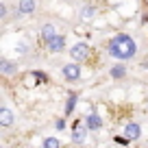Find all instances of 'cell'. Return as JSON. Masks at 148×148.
Masks as SVG:
<instances>
[{
	"instance_id": "1",
	"label": "cell",
	"mask_w": 148,
	"mask_h": 148,
	"mask_svg": "<svg viewBox=\"0 0 148 148\" xmlns=\"http://www.w3.org/2000/svg\"><path fill=\"white\" fill-rule=\"evenodd\" d=\"M135 50H137V46H135V42L129 35H118L109 44V55L120 59V61H126L131 57H135Z\"/></svg>"
},
{
	"instance_id": "2",
	"label": "cell",
	"mask_w": 148,
	"mask_h": 148,
	"mask_svg": "<svg viewBox=\"0 0 148 148\" xmlns=\"http://www.w3.org/2000/svg\"><path fill=\"white\" fill-rule=\"evenodd\" d=\"M70 55H72L74 61H85L89 57V46H87V44H76V46H72Z\"/></svg>"
},
{
	"instance_id": "3",
	"label": "cell",
	"mask_w": 148,
	"mask_h": 148,
	"mask_svg": "<svg viewBox=\"0 0 148 148\" xmlns=\"http://www.w3.org/2000/svg\"><path fill=\"white\" fill-rule=\"evenodd\" d=\"M63 76H65L68 81H76V79L81 76V68H79L76 63H65V65H63Z\"/></svg>"
},
{
	"instance_id": "4",
	"label": "cell",
	"mask_w": 148,
	"mask_h": 148,
	"mask_svg": "<svg viewBox=\"0 0 148 148\" xmlns=\"http://www.w3.org/2000/svg\"><path fill=\"white\" fill-rule=\"evenodd\" d=\"M139 135H142L139 124H137V122H129V124H126V129H124V137H129L131 142H133V139H139Z\"/></svg>"
},
{
	"instance_id": "5",
	"label": "cell",
	"mask_w": 148,
	"mask_h": 148,
	"mask_svg": "<svg viewBox=\"0 0 148 148\" xmlns=\"http://www.w3.org/2000/svg\"><path fill=\"white\" fill-rule=\"evenodd\" d=\"M35 11V0H20L18 5V15H28Z\"/></svg>"
},
{
	"instance_id": "6",
	"label": "cell",
	"mask_w": 148,
	"mask_h": 148,
	"mask_svg": "<svg viewBox=\"0 0 148 148\" xmlns=\"http://www.w3.org/2000/svg\"><path fill=\"white\" fill-rule=\"evenodd\" d=\"M55 37H57V28L52 26V24H46V26L42 28V39L48 44V42H52Z\"/></svg>"
},
{
	"instance_id": "7",
	"label": "cell",
	"mask_w": 148,
	"mask_h": 148,
	"mask_svg": "<svg viewBox=\"0 0 148 148\" xmlns=\"http://www.w3.org/2000/svg\"><path fill=\"white\" fill-rule=\"evenodd\" d=\"M48 48H50L52 52H61V50L65 48V39H63L61 35H57L52 42H48Z\"/></svg>"
},
{
	"instance_id": "8",
	"label": "cell",
	"mask_w": 148,
	"mask_h": 148,
	"mask_svg": "<svg viewBox=\"0 0 148 148\" xmlns=\"http://www.w3.org/2000/svg\"><path fill=\"white\" fill-rule=\"evenodd\" d=\"M100 126H102L100 116H98V113H89V116H87V129L96 131V129H100Z\"/></svg>"
},
{
	"instance_id": "9",
	"label": "cell",
	"mask_w": 148,
	"mask_h": 148,
	"mask_svg": "<svg viewBox=\"0 0 148 148\" xmlns=\"http://www.w3.org/2000/svg\"><path fill=\"white\" fill-rule=\"evenodd\" d=\"M0 124L2 126H11L13 124V113L9 109H0Z\"/></svg>"
},
{
	"instance_id": "10",
	"label": "cell",
	"mask_w": 148,
	"mask_h": 148,
	"mask_svg": "<svg viewBox=\"0 0 148 148\" xmlns=\"http://www.w3.org/2000/svg\"><path fill=\"white\" fill-rule=\"evenodd\" d=\"M111 76H113V79H122V76H126V68L122 63L113 65V68H111Z\"/></svg>"
},
{
	"instance_id": "11",
	"label": "cell",
	"mask_w": 148,
	"mask_h": 148,
	"mask_svg": "<svg viewBox=\"0 0 148 148\" xmlns=\"http://www.w3.org/2000/svg\"><path fill=\"white\" fill-rule=\"evenodd\" d=\"M0 72H2V74H13L15 72V65L11 63V61L2 59V61H0Z\"/></svg>"
},
{
	"instance_id": "12",
	"label": "cell",
	"mask_w": 148,
	"mask_h": 148,
	"mask_svg": "<svg viewBox=\"0 0 148 148\" xmlns=\"http://www.w3.org/2000/svg\"><path fill=\"white\" fill-rule=\"evenodd\" d=\"M74 107H76V94H70V96H68V102H65V113H68V116L74 111Z\"/></svg>"
},
{
	"instance_id": "13",
	"label": "cell",
	"mask_w": 148,
	"mask_h": 148,
	"mask_svg": "<svg viewBox=\"0 0 148 148\" xmlns=\"http://www.w3.org/2000/svg\"><path fill=\"white\" fill-rule=\"evenodd\" d=\"M94 13H96V9H94L92 5H89V7H83V9H81V18H83V20H92V18H94Z\"/></svg>"
},
{
	"instance_id": "14",
	"label": "cell",
	"mask_w": 148,
	"mask_h": 148,
	"mask_svg": "<svg viewBox=\"0 0 148 148\" xmlns=\"http://www.w3.org/2000/svg\"><path fill=\"white\" fill-rule=\"evenodd\" d=\"M44 148H61V144L57 137H46L44 139Z\"/></svg>"
},
{
	"instance_id": "15",
	"label": "cell",
	"mask_w": 148,
	"mask_h": 148,
	"mask_svg": "<svg viewBox=\"0 0 148 148\" xmlns=\"http://www.w3.org/2000/svg\"><path fill=\"white\" fill-rule=\"evenodd\" d=\"M85 135H87V131H74V133H72V142L74 144H81L85 139Z\"/></svg>"
},
{
	"instance_id": "16",
	"label": "cell",
	"mask_w": 148,
	"mask_h": 148,
	"mask_svg": "<svg viewBox=\"0 0 148 148\" xmlns=\"http://www.w3.org/2000/svg\"><path fill=\"white\" fill-rule=\"evenodd\" d=\"M33 76H35V81H39V83H46V74L44 72H33Z\"/></svg>"
},
{
	"instance_id": "17",
	"label": "cell",
	"mask_w": 148,
	"mask_h": 148,
	"mask_svg": "<svg viewBox=\"0 0 148 148\" xmlns=\"http://www.w3.org/2000/svg\"><path fill=\"white\" fill-rule=\"evenodd\" d=\"M129 142H131L129 137H116V144H122V146H126Z\"/></svg>"
},
{
	"instance_id": "18",
	"label": "cell",
	"mask_w": 148,
	"mask_h": 148,
	"mask_svg": "<svg viewBox=\"0 0 148 148\" xmlns=\"http://www.w3.org/2000/svg\"><path fill=\"white\" fill-rule=\"evenodd\" d=\"M0 18H7V5H0Z\"/></svg>"
},
{
	"instance_id": "19",
	"label": "cell",
	"mask_w": 148,
	"mask_h": 148,
	"mask_svg": "<svg viewBox=\"0 0 148 148\" xmlns=\"http://www.w3.org/2000/svg\"><path fill=\"white\" fill-rule=\"evenodd\" d=\"M18 52H20V55H24V52H26V46H24V44H20V46H18Z\"/></svg>"
}]
</instances>
